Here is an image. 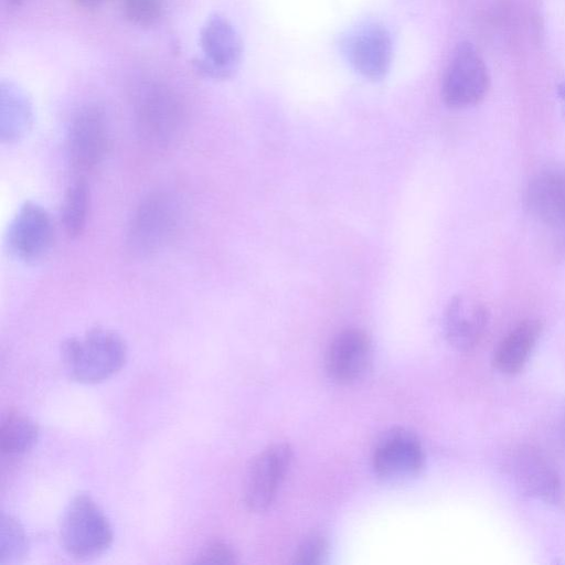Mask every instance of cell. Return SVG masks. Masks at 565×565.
<instances>
[{
  "label": "cell",
  "instance_id": "10",
  "mask_svg": "<svg viewBox=\"0 0 565 565\" xmlns=\"http://www.w3.org/2000/svg\"><path fill=\"white\" fill-rule=\"evenodd\" d=\"M136 119L139 134L145 140L164 145L170 142L180 129L181 105L166 87L150 85L138 95Z\"/></svg>",
  "mask_w": 565,
  "mask_h": 565
},
{
  "label": "cell",
  "instance_id": "16",
  "mask_svg": "<svg viewBox=\"0 0 565 565\" xmlns=\"http://www.w3.org/2000/svg\"><path fill=\"white\" fill-rule=\"evenodd\" d=\"M543 330L539 319H525L511 329L499 342L493 354L494 367L508 375L523 370Z\"/></svg>",
  "mask_w": 565,
  "mask_h": 565
},
{
  "label": "cell",
  "instance_id": "23",
  "mask_svg": "<svg viewBox=\"0 0 565 565\" xmlns=\"http://www.w3.org/2000/svg\"><path fill=\"white\" fill-rule=\"evenodd\" d=\"M194 563L230 565L237 563V555L227 543L213 541L200 551Z\"/></svg>",
  "mask_w": 565,
  "mask_h": 565
},
{
  "label": "cell",
  "instance_id": "20",
  "mask_svg": "<svg viewBox=\"0 0 565 565\" xmlns=\"http://www.w3.org/2000/svg\"><path fill=\"white\" fill-rule=\"evenodd\" d=\"M28 540L21 524L2 514L0 523V564L14 563L25 554Z\"/></svg>",
  "mask_w": 565,
  "mask_h": 565
},
{
  "label": "cell",
  "instance_id": "14",
  "mask_svg": "<svg viewBox=\"0 0 565 565\" xmlns=\"http://www.w3.org/2000/svg\"><path fill=\"white\" fill-rule=\"evenodd\" d=\"M488 322L489 311L481 301L458 295L450 299L445 309V337L456 350L470 351L482 339Z\"/></svg>",
  "mask_w": 565,
  "mask_h": 565
},
{
  "label": "cell",
  "instance_id": "2",
  "mask_svg": "<svg viewBox=\"0 0 565 565\" xmlns=\"http://www.w3.org/2000/svg\"><path fill=\"white\" fill-rule=\"evenodd\" d=\"M60 535L65 551L81 559L103 554L113 542L108 519L87 494H77L68 503L62 518Z\"/></svg>",
  "mask_w": 565,
  "mask_h": 565
},
{
  "label": "cell",
  "instance_id": "18",
  "mask_svg": "<svg viewBox=\"0 0 565 565\" xmlns=\"http://www.w3.org/2000/svg\"><path fill=\"white\" fill-rule=\"evenodd\" d=\"M35 423L20 413H9L0 423V449L9 456L22 455L38 440Z\"/></svg>",
  "mask_w": 565,
  "mask_h": 565
},
{
  "label": "cell",
  "instance_id": "25",
  "mask_svg": "<svg viewBox=\"0 0 565 565\" xmlns=\"http://www.w3.org/2000/svg\"><path fill=\"white\" fill-rule=\"evenodd\" d=\"M561 431H562L563 439L565 441V407H564V411L562 414V419H561Z\"/></svg>",
  "mask_w": 565,
  "mask_h": 565
},
{
  "label": "cell",
  "instance_id": "1",
  "mask_svg": "<svg viewBox=\"0 0 565 565\" xmlns=\"http://www.w3.org/2000/svg\"><path fill=\"white\" fill-rule=\"evenodd\" d=\"M64 367L71 379L85 384L103 382L125 364L127 349L113 330L96 327L83 338H68L61 345Z\"/></svg>",
  "mask_w": 565,
  "mask_h": 565
},
{
  "label": "cell",
  "instance_id": "24",
  "mask_svg": "<svg viewBox=\"0 0 565 565\" xmlns=\"http://www.w3.org/2000/svg\"><path fill=\"white\" fill-rule=\"evenodd\" d=\"M85 7H96L102 0H78Z\"/></svg>",
  "mask_w": 565,
  "mask_h": 565
},
{
  "label": "cell",
  "instance_id": "8",
  "mask_svg": "<svg viewBox=\"0 0 565 565\" xmlns=\"http://www.w3.org/2000/svg\"><path fill=\"white\" fill-rule=\"evenodd\" d=\"M66 146L75 172L92 171L100 163L108 146V127L99 107L86 106L75 114L68 127Z\"/></svg>",
  "mask_w": 565,
  "mask_h": 565
},
{
  "label": "cell",
  "instance_id": "12",
  "mask_svg": "<svg viewBox=\"0 0 565 565\" xmlns=\"http://www.w3.org/2000/svg\"><path fill=\"white\" fill-rule=\"evenodd\" d=\"M343 52L360 75L371 81H380L390 70L393 45L385 28L369 24L359 28L344 40Z\"/></svg>",
  "mask_w": 565,
  "mask_h": 565
},
{
  "label": "cell",
  "instance_id": "22",
  "mask_svg": "<svg viewBox=\"0 0 565 565\" xmlns=\"http://www.w3.org/2000/svg\"><path fill=\"white\" fill-rule=\"evenodd\" d=\"M328 541L321 533H311L299 545L295 554V563L300 565H316L323 563L327 556Z\"/></svg>",
  "mask_w": 565,
  "mask_h": 565
},
{
  "label": "cell",
  "instance_id": "19",
  "mask_svg": "<svg viewBox=\"0 0 565 565\" xmlns=\"http://www.w3.org/2000/svg\"><path fill=\"white\" fill-rule=\"evenodd\" d=\"M89 188L83 177L66 189L62 203V224L70 237L79 236L86 226L89 211Z\"/></svg>",
  "mask_w": 565,
  "mask_h": 565
},
{
  "label": "cell",
  "instance_id": "5",
  "mask_svg": "<svg viewBox=\"0 0 565 565\" xmlns=\"http://www.w3.org/2000/svg\"><path fill=\"white\" fill-rule=\"evenodd\" d=\"M54 242V226L49 212L39 203L25 201L13 216L7 234L11 254L26 264L42 260Z\"/></svg>",
  "mask_w": 565,
  "mask_h": 565
},
{
  "label": "cell",
  "instance_id": "3",
  "mask_svg": "<svg viewBox=\"0 0 565 565\" xmlns=\"http://www.w3.org/2000/svg\"><path fill=\"white\" fill-rule=\"evenodd\" d=\"M490 85L488 68L477 49L469 42L460 43L446 67L441 96L452 108H466L481 102Z\"/></svg>",
  "mask_w": 565,
  "mask_h": 565
},
{
  "label": "cell",
  "instance_id": "26",
  "mask_svg": "<svg viewBox=\"0 0 565 565\" xmlns=\"http://www.w3.org/2000/svg\"><path fill=\"white\" fill-rule=\"evenodd\" d=\"M559 96L561 98L564 100L565 103V81L562 83V85L559 86Z\"/></svg>",
  "mask_w": 565,
  "mask_h": 565
},
{
  "label": "cell",
  "instance_id": "27",
  "mask_svg": "<svg viewBox=\"0 0 565 565\" xmlns=\"http://www.w3.org/2000/svg\"><path fill=\"white\" fill-rule=\"evenodd\" d=\"M8 6L15 7L19 6L23 0H4Z\"/></svg>",
  "mask_w": 565,
  "mask_h": 565
},
{
  "label": "cell",
  "instance_id": "6",
  "mask_svg": "<svg viewBox=\"0 0 565 565\" xmlns=\"http://www.w3.org/2000/svg\"><path fill=\"white\" fill-rule=\"evenodd\" d=\"M202 56L198 58L199 71L209 77H231L242 60L243 42L233 24L223 15L213 14L203 24L200 33Z\"/></svg>",
  "mask_w": 565,
  "mask_h": 565
},
{
  "label": "cell",
  "instance_id": "13",
  "mask_svg": "<svg viewBox=\"0 0 565 565\" xmlns=\"http://www.w3.org/2000/svg\"><path fill=\"white\" fill-rule=\"evenodd\" d=\"M372 361V344L367 334L355 328L340 331L326 352V370L330 379L350 384L361 379Z\"/></svg>",
  "mask_w": 565,
  "mask_h": 565
},
{
  "label": "cell",
  "instance_id": "17",
  "mask_svg": "<svg viewBox=\"0 0 565 565\" xmlns=\"http://www.w3.org/2000/svg\"><path fill=\"white\" fill-rule=\"evenodd\" d=\"M33 124L32 104L22 88L12 82L0 84V139L15 143L24 138Z\"/></svg>",
  "mask_w": 565,
  "mask_h": 565
},
{
  "label": "cell",
  "instance_id": "21",
  "mask_svg": "<svg viewBox=\"0 0 565 565\" xmlns=\"http://www.w3.org/2000/svg\"><path fill=\"white\" fill-rule=\"evenodd\" d=\"M125 15L137 25L149 26L162 15L163 0H120Z\"/></svg>",
  "mask_w": 565,
  "mask_h": 565
},
{
  "label": "cell",
  "instance_id": "9",
  "mask_svg": "<svg viewBox=\"0 0 565 565\" xmlns=\"http://www.w3.org/2000/svg\"><path fill=\"white\" fill-rule=\"evenodd\" d=\"M291 461L287 444H273L252 461L244 484V502L253 512H263L274 502Z\"/></svg>",
  "mask_w": 565,
  "mask_h": 565
},
{
  "label": "cell",
  "instance_id": "7",
  "mask_svg": "<svg viewBox=\"0 0 565 565\" xmlns=\"http://www.w3.org/2000/svg\"><path fill=\"white\" fill-rule=\"evenodd\" d=\"M510 473L516 488L525 495L546 504L563 502L562 479L553 463L536 448L520 446L512 452Z\"/></svg>",
  "mask_w": 565,
  "mask_h": 565
},
{
  "label": "cell",
  "instance_id": "4",
  "mask_svg": "<svg viewBox=\"0 0 565 565\" xmlns=\"http://www.w3.org/2000/svg\"><path fill=\"white\" fill-rule=\"evenodd\" d=\"M177 222L178 209L173 199L163 193L149 194L131 218L128 246L139 255L156 253L170 239Z\"/></svg>",
  "mask_w": 565,
  "mask_h": 565
},
{
  "label": "cell",
  "instance_id": "11",
  "mask_svg": "<svg viewBox=\"0 0 565 565\" xmlns=\"http://www.w3.org/2000/svg\"><path fill=\"white\" fill-rule=\"evenodd\" d=\"M372 461L380 478L402 481L420 471L425 454L416 435L404 428H392L377 440Z\"/></svg>",
  "mask_w": 565,
  "mask_h": 565
},
{
  "label": "cell",
  "instance_id": "15",
  "mask_svg": "<svg viewBox=\"0 0 565 565\" xmlns=\"http://www.w3.org/2000/svg\"><path fill=\"white\" fill-rule=\"evenodd\" d=\"M525 207L543 224L565 232V170L546 169L529 181Z\"/></svg>",
  "mask_w": 565,
  "mask_h": 565
}]
</instances>
